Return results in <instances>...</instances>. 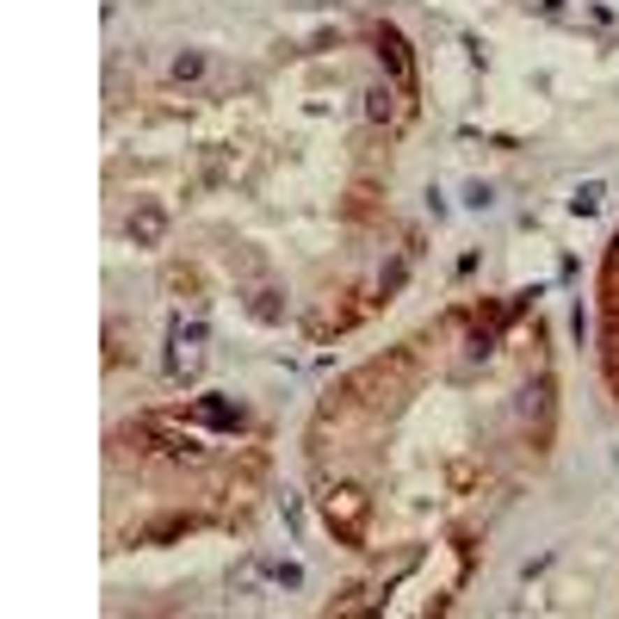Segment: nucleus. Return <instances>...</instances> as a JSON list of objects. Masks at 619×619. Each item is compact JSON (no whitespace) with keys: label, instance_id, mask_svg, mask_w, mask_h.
<instances>
[{"label":"nucleus","instance_id":"obj_1","mask_svg":"<svg viewBox=\"0 0 619 619\" xmlns=\"http://www.w3.org/2000/svg\"><path fill=\"white\" fill-rule=\"evenodd\" d=\"M131 235H143V242H155V235H161V211H143V223L131 217Z\"/></svg>","mask_w":619,"mask_h":619},{"label":"nucleus","instance_id":"obj_2","mask_svg":"<svg viewBox=\"0 0 619 619\" xmlns=\"http://www.w3.org/2000/svg\"><path fill=\"white\" fill-rule=\"evenodd\" d=\"M174 75H180V81H192V75H205V56H180V62H174Z\"/></svg>","mask_w":619,"mask_h":619},{"label":"nucleus","instance_id":"obj_3","mask_svg":"<svg viewBox=\"0 0 619 619\" xmlns=\"http://www.w3.org/2000/svg\"><path fill=\"white\" fill-rule=\"evenodd\" d=\"M595 205H601V186H582V192L570 198V211H595Z\"/></svg>","mask_w":619,"mask_h":619}]
</instances>
